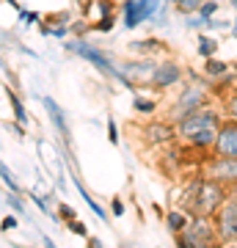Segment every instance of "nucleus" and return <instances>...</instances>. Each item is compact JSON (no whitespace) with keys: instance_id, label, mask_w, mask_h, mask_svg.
Segmentation results:
<instances>
[{"instance_id":"nucleus-27","label":"nucleus","mask_w":237,"mask_h":248,"mask_svg":"<svg viewBox=\"0 0 237 248\" xmlns=\"http://www.w3.org/2000/svg\"><path fill=\"white\" fill-rule=\"evenodd\" d=\"M196 14H199L202 19H212L215 14H218V0H202L199 9H196Z\"/></svg>"},{"instance_id":"nucleus-3","label":"nucleus","mask_w":237,"mask_h":248,"mask_svg":"<svg viewBox=\"0 0 237 248\" xmlns=\"http://www.w3.org/2000/svg\"><path fill=\"white\" fill-rule=\"evenodd\" d=\"M218 127H221V113L215 110V108L204 105V108L182 116V119L176 122V138H185V141H188L190 135L207 133V130H218Z\"/></svg>"},{"instance_id":"nucleus-1","label":"nucleus","mask_w":237,"mask_h":248,"mask_svg":"<svg viewBox=\"0 0 237 248\" xmlns=\"http://www.w3.org/2000/svg\"><path fill=\"white\" fill-rule=\"evenodd\" d=\"M226 185H221L215 179H193L185 187V213L212 218L218 213V207L226 202Z\"/></svg>"},{"instance_id":"nucleus-38","label":"nucleus","mask_w":237,"mask_h":248,"mask_svg":"<svg viewBox=\"0 0 237 248\" xmlns=\"http://www.w3.org/2000/svg\"><path fill=\"white\" fill-rule=\"evenodd\" d=\"M199 28H207V19H202L199 14H196V17L188 14V31H199Z\"/></svg>"},{"instance_id":"nucleus-17","label":"nucleus","mask_w":237,"mask_h":248,"mask_svg":"<svg viewBox=\"0 0 237 248\" xmlns=\"http://www.w3.org/2000/svg\"><path fill=\"white\" fill-rule=\"evenodd\" d=\"M188 221H190V215L185 213V210H168V215H166V226L171 234H179L188 226Z\"/></svg>"},{"instance_id":"nucleus-37","label":"nucleus","mask_w":237,"mask_h":248,"mask_svg":"<svg viewBox=\"0 0 237 248\" xmlns=\"http://www.w3.org/2000/svg\"><path fill=\"white\" fill-rule=\"evenodd\" d=\"M6 130H9L11 135H17V138H25V124H19V122H6Z\"/></svg>"},{"instance_id":"nucleus-43","label":"nucleus","mask_w":237,"mask_h":248,"mask_svg":"<svg viewBox=\"0 0 237 248\" xmlns=\"http://www.w3.org/2000/svg\"><path fill=\"white\" fill-rule=\"evenodd\" d=\"M0 3H6V6H11L14 11H19L22 6H19V0H0Z\"/></svg>"},{"instance_id":"nucleus-6","label":"nucleus","mask_w":237,"mask_h":248,"mask_svg":"<svg viewBox=\"0 0 237 248\" xmlns=\"http://www.w3.org/2000/svg\"><path fill=\"white\" fill-rule=\"evenodd\" d=\"M185 237L193 243V248H215L218 246V234L212 226V218H202V215H190V221L185 226Z\"/></svg>"},{"instance_id":"nucleus-19","label":"nucleus","mask_w":237,"mask_h":248,"mask_svg":"<svg viewBox=\"0 0 237 248\" xmlns=\"http://www.w3.org/2000/svg\"><path fill=\"white\" fill-rule=\"evenodd\" d=\"M0 182L6 185V190H9V193H22V185L17 182V177H14V171H11L9 166L3 163V160H0Z\"/></svg>"},{"instance_id":"nucleus-16","label":"nucleus","mask_w":237,"mask_h":248,"mask_svg":"<svg viewBox=\"0 0 237 248\" xmlns=\"http://www.w3.org/2000/svg\"><path fill=\"white\" fill-rule=\"evenodd\" d=\"M6 94H9V105H11V113H14V122H19V124H25L28 127L31 119H28V108H25V102H22V97H19L11 86L6 89Z\"/></svg>"},{"instance_id":"nucleus-15","label":"nucleus","mask_w":237,"mask_h":248,"mask_svg":"<svg viewBox=\"0 0 237 248\" xmlns=\"http://www.w3.org/2000/svg\"><path fill=\"white\" fill-rule=\"evenodd\" d=\"M72 182H75V190H78V196L83 199V202H86V207H91V213L97 215L99 221H108L105 207H99V204L94 202V199H91V193H88V190H86V185H83V179H80L78 174H75V171H72Z\"/></svg>"},{"instance_id":"nucleus-44","label":"nucleus","mask_w":237,"mask_h":248,"mask_svg":"<svg viewBox=\"0 0 237 248\" xmlns=\"http://www.w3.org/2000/svg\"><path fill=\"white\" fill-rule=\"evenodd\" d=\"M223 248H237V243L232 240V243H223Z\"/></svg>"},{"instance_id":"nucleus-41","label":"nucleus","mask_w":237,"mask_h":248,"mask_svg":"<svg viewBox=\"0 0 237 248\" xmlns=\"http://www.w3.org/2000/svg\"><path fill=\"white\" fill-rule=\"evenodd\" d=\"M86 248H105V243H102L99 237H91V234H88V237H86Z\"/></svg>"},{"instance_id":"nucleus-22","label":"nucleus","mask_w":237,"mask_h":248,"mask_svg":"<svg viewBox=\"0 0 237 248\" xmlns=\"http://www.w3.org/2000/svg\"><path fill=\"white\" fill-rule=\"evenodd\" d=\"M215 53H218V42L212 39V36H199V55H202L204 61L207 58H215Z\"/></svg>"},{"instance_id":"nucleus-26","label":"nucleus","mask_w":237,"mask_h":248,"mask_svg":"<svg viewBox=\"0 0 237 248\" xmlns=\"http://www.w3.org/2000/svg\"><path fill=\"white\" fill-rule=\"evenodd\" d=\"M28 199L39 207V213H44V215H50V218H55V213H53V207H50V202H47V196H39L36 190H28Z\"/></svg>"},{"instance_id":"nucleus-34","label":"nucleus","mask_w":237,"mask_h":248,"mask_svg":"<svg viewBox=\"0 0 237 248\" xmlns=\"http://www.w3.org/2000/svg\"><path fill=\"white\" fill-rule=\"evenodd\" d=\"M50 36H53V39H66V36H69V25H66V22L50 25Z\"/></svg>"},{"instance_id":"nucleus-40","label":"nucleus","mask_w":237,"mask_h":248,"mask_svg":"<svg viewBox=\"0 0 237 248\" xmlns=\"http://www.w3.org/2000/svg\"><path fill=\"white\" fill-rule=\"evenodd\" d=\"M176 237V248H193V243L185 237V232H179V234H174Z\"/></svg>"},{"instance_id":"nucleus-42","label":"nucleus","mask_w":237,"mask_h":248,"mask_svg":"<svg viewBox=\"0 0 237 248\" xmlns=\"http://www.w3.org/2000/svg\"><path fill=\"white\" fill-rule=\"evenodd\" d=\"M42 246H44V248H58V246L53 243V237H47V234L42 237Z\"/></svg>"},{"instance_id":"nucleus-39","label":"nucleus","mask_w":237,"mask_h":248,"mask_svg":"<svg viewBox=\"0 0 237 248\" xmlns=\"http://www.w3.org/2000/svg\"><path fill=\"white\" fill-rule=\"evenodd\" d=\"M226 110H229V116H232V122H237V94H232V97L226 99Z\"/></svg>"},{"instance_id":"nucleus-14","label":"nucleus","mask_w":237,"mask_h":248,"mask_svg":"<svg viewBox=\"0 0 237 248\" xmlns=\"http://www.w3.org/2000/svg\"><path fill=\"white\" fill-rule=\"evenodd\" d=\"M122 19L127 31H135L138 25H143V14H141V3L138 0H124L122 3Z\"/></svg>"},{"instance_id":"nucleus-32","label":"nucleus","mask_w":237,"mask_h":248,"mask_svg":"<svg viewBox=\"0 0 237 248\" xmlns=\"http://www.w3.org/2000/svg\"><path fill=\"white\" fill-rule=\"evenodd\" d=\"M63 226H66L75 237H88V226L80 221V218H75V221H69V223H63Z\"/></svg>"},{"instance_id":"nucleus-30","label":"nucleus","mask_w":237,"mask_h":248,"mask_svg":"<svg viewBox=\"0 0 237 248\" xmlns=\"http://www.w3.org/2000/svg\"><path fill=\"white\" fill-rule=\"evenodd\" d=\"M47 25H58V22H66L69 25L72 22V11L69 9H61V11H53V14H47V17H42Z\"/></svg>"},{"instance_id":"nucleus-45","label":"nucleus","mask_w":237,"mask_h":248,"mask_svg":"<svg viewBox=\"0 0 237 248\" xmlns=\"http://www.w3.org/2000/svg\"><path fill=\"white\" fill-rule=\"evenodd\" d=\"M232 36L237 39V19H235V25H232Z\"/></svg>"},{"instance_id":"nucleus-8","label":"nucleus","mask_w":237,"mask_h":248,"mask_svg":"<svg viewBox=\"0 0 237 248\" xmlns=\"http://www.w3.org/2000/svg\"><path fill=\"white\" fill-rule=\"evenodd\" d=\"M182 78H185V69L176 61H160L149 80V86L155 91H168V89H174L176 83H182Z\"/></svg>"},{"instance_id":"nucleus-36","label":"nucleus","mask_w":237,"mask_h":248,"mask_svg":"<svg viewBox=\"0 0 237 248\" xmlns=\"http://www.w3.org/2000/svg\"><path fill=\"white\" fill-rule=\"evenodd\" d=\"M199 3H202V0H182V3L176 6V11H182V14H193V11L199 9Z\"/></svg>"},{"instance_id":"nucleus-48","label":"nucleus","mask_w":237,"mask_h":248,"mask_svg":"<svg viewBox=\"0 0 237 248\" xmlns=\"http://www.w3.org/2000/svg\"><path fill=\"white\" fill-rule=\"evenodd\" d=\"M0 33H3V31H0Z\"/></svg>"},{"instance_id":"nucleus-33","label":"nucleus","mask_w":237,"mask_h":248,"mask_svg":"<svg viewBox=\"0 0 237 248\" xmlns=\"http://www.w3.org/2000/svg\"><path fill=\"white\" fill-rule=\"evenodd\" d=\"M108 141L113 143V146H119V143H122V138H119V124H116V119H108Z\"/></svg>"},{"instance_id":"nucleus-12","label":"nucleus","mask_w":237,"mask_h":248,"mask_svg":"<svg viewBox=\"0 0 237 248\" xmlns=\"http://www.w3.org/2000/svg\"><path fill=\"white\" fill-rule=\"evenodd\" d=\"M143 138L155 146H166L176 141V124L171 122H149L143 127Z\"/></svg>"},{"instance_id":"nucleus-29","label":"nucleus","mask_w":237,"mask_h":248,"mask_svg":"<svg viewBox=\"0 0 237 248\" xmlns=\"http://www.w3.org/2000/svg\"><path fill=\"white\" fill-rule=\"evenodd\" d=\"M17 229H19V215L9 213V215L0 218V232H3V234H11V232H17Z\"/></svg>"},{"instance_id":"nucleus-46","label":"nucleus","mask_w":237,"mask_h":248,"mask_svg":"<svg viewBox=\"0 0 237 248\" xmlns=\"http://www.w3.org/2000/svg\"><path fill=\"white\" fill-rule=\"evenodd\" d=\"M168 3H174V6H179V3H182V0H168Z\"/></svg>"},{"instance_id":"nucleus-25","label":"nucleus","mask_w":237,"mask_h":248,"mask_svg":"<svg viewBox=\"0 0 237 248\" xmlns=\"http://www.w3.org/2000/svg\"><path fill=\"white\" fill-rule=\"evenodd\" d=\"M6 207H11L14 215H25V210H28L22 193H9V190H6Z\"/></svg>"},{"instance_id":"nucleus-35","label":"nucleus","mask_w":237,"mask_h":248,"mask_svg":"<svg viewBox=\"0 0 237 248\" xmlns=\"http://www.w3.org/2000/svg\"><path fill=\"white\" fill-rule=\"evenodd\" d=\"M124 210H127V207H124L122 196H113V199H111V213H113L116 218H122V215H124Z\"/></svg>"},{"instance_id":"nucleus-31","label":"nucleus","mask_w":237,"mask_h":248,"mask_svg":"<svg viewBox=\"0 0 237 248\" xmlns=\"http://www.w3.org/2000/svg\"><path fill=\"white\" fill-rule=\"evenodd\" d=\"M86 33H88V19H86V17L72 19V22H69V36H75V39H83Z\"/></svg>"},{"instance_id":"nucleus-2","label":"nucleus","mask_w":237,"mask_h":248,"mask_svg":"<svg viewBox=\"0 0 237 248\" xmlns=\"http://www.w3.org/2000/svg\"><path fill=\"white\" fill-rule=\"evenodd\" d=\"M63 50L80 55L83 61H88L97 72H102L105 78H113V80H119V83L124 86V78H122V72H119V63L113 61V53L99 50V47H94L91 42H86V39H75V36H72V39H63Z\"/></svg>"},{"instance_id":"nucleus-4","label":"nucleus","mask_w":237,"mask_h":248,"mask_svg":"<svg viewBox=\"0 0 237 248\" xmlns=\"http://www.w3.org/2000/svg\"><path fill=\"white\" fill-rule=\"evenodd\" d=\"M155 69H158L155 58H127V61L119 63V72L124 78V89L130 91H135L138 86H149Z\"/></svg>"},{"instance_id":"nucleus-10","label":"nucleus","mask_w":237,"mask_h":248,"mask_svg":"<svg viewBox=\"0 0 237 248\" xmlns=\"http://www.w3.org/2000/svg\"><path fill=\"white\" fill-rule=\"evenodd\" d=\"M212 152L218 157H237V122H221Z\"/></svg>"},{"instance_id":"nucleus-28","label":"nucleus","mask_w":237,"mask_h":248,"mask_svg":"<svg viewBox=\"0 0 237 248\" xmlns=\"http://www.w3.org/2000/svg\"><path fill=\"white\" fill-rule=\"evenodd\" d=\"M17 19H19V25H39V22H42V14H39V11L36 9H19L17 11Z\"/></svg>"},{"instance_id":"nucleus-11","label":"nucleus","mask_w":237,"mask_h":248,"mask_svg":"<svg viewBox=\"0 0 237 248\" xmlns=\"http://www.w3.org/2000/svg\"><path fill=\"white\" fill-rule=\"evenodd\" d=\"M207 177L221 182V185H235L237 182V157H218L210 160L207 166Z\"/></svg>"},{"instance_id":"nucleus-7","label":"nucleus","mask_w":237,"mask_h":248,"mask_svg":"<svg viewBox=\"0 0 237 248\" xmlns=\"http://www.w3.org/2000/svg\"><path fill=\"white\" fill-rule=\"evenodd\" d=\"M204 105H210V97H207V89H204V83L202 80H196L193 86H188V89L179 94V99H176V108H174V119L171 122H179L182 116H188V113H193V110H199V108H204Z\"/></svg>"},{"instance_id":"nucleus-5","label":"nucleus","mask_w":237,"mask_h":248,"mask_svg":"<svg viewBox=\"0 0 237 248\" xmlns=\"http://www.w3.org/2000/svg\"><path fill=\"white\" fill-rule=\"evenodd\" d=\"M215 234L221 243L237 240V196H226V202L215 213Z\"/></svg>"},{"instance_id":"nucleus-23","label":"nucleus","mask_w":237,"mask_h":248,"mask_svg":"<svg viewBox=\"0 0 237 248\" xmlns=\"http://www.w3.org/2000/svg\"><path fill=\"white\" fill-rule=\"evenodd\" d=\"M116 22H119L116 14H111V17H99L97 22H88V31H94V33H111V31L116 28Z\"/></svg>"},{"instance_id":"nucleus-20","label":"nucleus","mask_w":237,"mask_h":248,"mask_svg":"<svg viewBox=\"0 0 237 248\" xmlns=\"http://www.w3.org/2000/svg\"><path fill=\"white\" fill-rule=\"evenodd\" d=\"M132 110H135L138 116H152L155 110H158V102H155L152 97H141V94H135V97H132Z\"/></svg>"},{"instance_id":"nucleus-13","label":"nucleus","mask_w":237,"mask_h":248,"mask_svg":"<svg viewBox=\"0 0 237 248\" xmlns=\"http://www.w3.org/2000/svg\"><path fill=\"white\" fill-rule=\"evenodd\" d=\"M127 50L135 53L138 58H152V55L168 53V45L163 42V39H158V36H146V39H135V42H130Z\"/></svg>"},{"instance_id":"nucleus-21","label":"nucleus","mask_w":237,"mask_h":248,"mask_svg":"<svg viewBox=\"0 0 237 248\" xmlns=\"http://www.w3.org/2000/svg\"><path fill=\"white\" fill-rule=\"evenodd\" d=\"M204 75H207L210 80H218V78H223V75H229V63L218 61V58H207V63H204Z\"/></svg>"},{"instance_id":"nucleus-47","label":"nucleus","mask_w":237,"mask_h":248,"mask_svg":"<svg viewBox=\"0 0 237 248\" xmlns=\"http://www.w3.org/2000/svg\"><path fill=\"white\" fill-rule=\"evenodd\" d=\"M232 9H235V11H237V0H232Z\"/></svg>"},{"instance_id":"nucleus-9","label":"nucleus","mask_w":237,"mask_h":248,"mask_svg":"<svg viewBox=\"0 0 237 248\" xmlns=\"http://www.w3.org/2000/svg\"><path fill=\"white\" fill-rule=\"evenodd\" d=\"M42 105H44V110H47V116H50L53 127L58 130L63 149L69 152V160H72V130H69V122H66V113H63V108L58 105L53 97H42Z\"/></svg>"},{"instance_id":"nucleus-18","label":"nucleus","mask_w":237,"mask_h":248,"mask_svg":"<svg viewBox=\"0 0 237 248\" xmlns=\"http://www.w3.org/2000/svg\"><path fill=\"white\" fill-rule=\"evenodd\" d=\"M215 135H218V130H207V133H196L188 138V143H190V149H212L215 146Z\"/></svg>"},{"instance_id":"nucleus-24","label":"nucleus","mask_w":237,"mask_h":248,"mask_svg":"<svg viewBox=\"0 0 237 248\" xmlns=\"http://www.w3.org/2000/svg\"><path fill=\"white\" fill-rule=\"evenodd\" d=\"M75 218H78V210H75L72 204L61 202V204H58V213H55L53 221H55V223H69V221H75Z\"/></svg>"}]
</instances>
